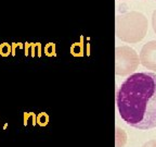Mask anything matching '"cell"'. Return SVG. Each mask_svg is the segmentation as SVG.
<instances>
[{
    "instance_id": "obj_1",
    "label": "cell",
    "mask_w": 156,
    "mask_h": 147,
    "mask_svg": "<svg viewBox=\"0 0 156 147\" xmlns=\"http://www.w3.org/2000/svg\"><path fill=\"white\" fill-rule=\"evenodd\" d=\"M116 105L130 126L142 131L156 127V74L139 72L128 76L117 91Z\"/></svg>"
},
{
    "instance_id": "obj_7",
    "label": "cell",
    "mask_w": 156,
    "mask_h": 147,
    "mask_svg": "<svg viewBox=\"0 0 156 147\" xmlns=\"http://www.w3.org/2000/svg\"><path fill=\"white\" fill-rule=\"evenodd\" d=\"M143 147H156V141H151L149 143H145Z\"/></svg>"
},
{
    "instance_id": "obj_10",
    "label": "cell",
    "mask_w": 156,
    "mask_h": 147,
    "mask_svg": "<svg viewBox=\"0 0 156 147\" xmlns=\"http://www.w3.org/2000/svg\"><path fill=\"white\" fill-rule=\"evenodd\" d=\"M7 127H8V123H5V124L3 125V130H5V129H7Z\"/></svg>"
},
{
    "instance_id": "obj_6",
    "label": "cell",
    "mask_w": 156,
    "mask_h": 147,
    "mask_svg": "<svg viewBox=\"0 0 156 147\" xmlns=\"http://www.w3.org/2000/svg\"><path fill=\"white\" fill-rule=\"evenodd\" d=\"M30 43H25L24 44V50H25V56H28L29 55V50H30Z\"/></svg>"
},
{
    "instance_id": "obj_3",
    "label": "cell",
    "mask_w": 156,
    "mask_h": 147,
    "mask_svg": "<svg viewBox=\"0 0 156 147\" xmlns=\"http://www.w3.org/2000/svg\"><path fill=\"white\" fill-rule=\"evenodd\" d=\"M34 120L35 124L37 123V117L35 113L33 112H24V115H23V121H24V126H27V124H28V121L30 120Z\"/></svg>"
},
{
    "instance_id": "obj_4",
    "label": "cell",
    "mask_w": 156,
    "mask_h": 147,
    "mask_svg": "<svg viewBox=\"0 0 156 147\" xmlns=\"http://www.w3.org/2000/svg\"><path fill=\"white\" fill-rule=\"evenodd\" d=\"M48 119H49L48 115L44 112L39 113V115H37V123H38L40 126H44V125H47V123H48Z\"/></svg>"
},
{
    "instance_id": "obj_8",
    "label": "cell",
    "mask_w": 156,
    "mask_h": 147,
    "mask_svg": "<svg viewBox=\"0 0 156 147\" xmlns=\"http://www.w3.org/2000/svg\"><path fill=\"white\" fill-rule=\"evenodd\" d=\"M36 47H37V51H38V57L41 56V45L39 43H36Z\"/></svg>"
},
{
    "instance_id": "obj_5",
    "label": "cell",
    "mask_w": 156,
    "mask_h": 147,
    "mask_svg": "<svg viewBox=\"0 0 156 147\" xmlns=\"http://www.w3.org/2000/svg\"><path fill=\"white\" fill-rule=\"evenodd\" d=\"M44 52H46L47 56H52L54 55V46L53 44H48L44 48Z\"/></svg>"
},
{
    "instance_id": "obj_9",
    "label": "cell",
    "mask_w": 156,
    "mask_h": 147,
    "mask_svg": "<svg viewBox=\"0 0 156 147\" xmlns=\"http://www.w3.org/2000/svg\"><path fill=\"white\" fill-rule=\"evenodd\" d=\"M35 49H36V44L30 45V51H32V57H35Z\"/></svg>"
},
{
    "instance_id": "obj_2",
    "label": "cell",
    "mask_w": 156,
    "mask_h": 147,
    "mask_svg": "<svg viewBox=\"0 0 156 147\" xmlns=\"http://www.w3.org/2000/svg\"><path fill=\"white\" fill-rule=\"evenodd\" d=\"M12 52V47L8 43H2L0 45V56L1 57H9Z\"/></svg>"
}]
</instances>
